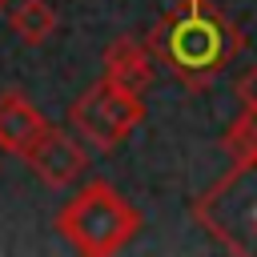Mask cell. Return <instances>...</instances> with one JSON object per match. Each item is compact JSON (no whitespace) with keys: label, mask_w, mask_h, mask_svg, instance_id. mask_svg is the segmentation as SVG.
I'll use <instances>...</instances> for the list:
<instances>
[{"label":"cell","mask_w":257,"mask_h":257,"mask_svg":"<svg viewBox=\"0 0 257 257\" xmlns=\"http://www.w3.org/2000/svg\"><path fill=\"white\" fill-rule=\"evenodd\" d=\"M56 229L88 257H108L116 249H124L137 229H141V213L104 181H88L56 217Z\"/></svg>","instance_id":"1"},{"label":"cell","mask_w":257,"mask_h":257,"mask_svg":"<svg viewBox=\"0 0 257 257\" xmlns=\"http://www.w3.org/2000/svg\"><path fill=\"white\" fill-rule=\"evenodd\" d=\"M193 217L233 253L257 249V161L233 165L229 177H221L197 205Z\"/></svg>","instance_id":"2"},{"label":"cell","mask_w":257,"mask_h":257,"mask_svg":"<svg viewBox=\"0 0 257 257\" xmlns=\"http://www.w3.org/2000/svg\"><path fill=\"white\" fill-rule=\"evenodd\" d=\"M145 120V100L133 88H120L112 80L92 84L72 104V128L84 133L96 149H116L137 124Z\"/></svg>","instance_id":"3"},{"label":"cell","mask_w":257,"mask_h":257,"mask_svg":"<svg viewBox=\"0 0 257 257\" xmlns=\"http://www.w3.org/2000/svg\"><path fill=\"white\" fill-rule=\"evenodd\" d=\"M28 165L40 173V181H48L52 189H64L84 173V149L76 145L72 133L48 124L40 133V141L28 149Z\"/></svg>","instance_id":"4"},{"label":"cell","mask_w":257,"mask_h":257,"mask_svg":"<svg viewBox=\"0 0 257 257\" xmlns=\"http://www.w3.org/2000/svg\"><path fill=\"white\" fill-rule=\"evenodd\" d=\"M169 44H173V56H177V64H193V68H201V64H217L221 56H229V48H225V40H221V24H213V20H205V16H189V20H181L173 32H169Z\"/></svg>","instance_id":"5"},{"label":"cell","mask_w":257,"mask_h":257,"mask_svg":"<svg viewBox=\"0 0 257 257\" xmlns=\"http://www.w3.org/2000/svg\"><path fill=\"white\" fill-rule=\"evenodd\" d=\"M48 128V120L40 116V108L32 100H24L20 92H0V149L28 157V149L40 141V133Z\"/></svg>","instance_id":"6"},{"label":"cell","mask_w":257,"mask_h":257,"mask_svg":"<svg viewBox=\"0 0 257 257\" xmlns=\"http://www.w3.org/2000/svg\"><path fill=\"white\" fill-rule=\"evenodd\" d=\"M104 80H112L120 88H133V92H145L149 80H153V64H149L145 48L128 36L112 40L104 48Z\"/></svg>","instance_id":"7"},{"label":"cell","mask_w":257,"mask_h":257,"mask_svg":"<svg viewBox=\"0 0 257 257\" xmlns=\"http://www.w3.org/2000/svg\"><path fill=\"white\" fill-rule=\"evenodd\" d=\"M8 24L24 44H44L52 36V28H56V12H52L48 0H20L8 12Z\"/></svg>","instance_id":"8"},{"label":"cell","mask_w":257,"mask_h":257,"mask_svg":"<svg viewBox=\"0 0 257 257\" xmlns=\"http://www.w3.org/2000/svg\"><path fill=\"white\" fill-rule=\"evenodd\" d=\"M221 145L233 157V165H253L257 161V108L245 104V112L229 124V133L221 137Z\"/></svg>","instance_id":"9"},{"label":"cell","mask_w":257,"mask_h":257,"mask_svg":"<svg viewBox=\"0 0 257 257\" xmlns=\"http://www.w3.org/2000/svg\"><path fill=\"white\" fill-rule=\"evenodd\" d=\"M237 96H241V104H249V108H257V64L237 80Z\"/></svg>","instance_id":"10"},{"label":"cell","mask_w":257,"mask_h":257,"mask_svg":"<svg viewBox=\"0 0 257 257\" xmlns=\"http://www.w3.org/2000/svg\"><path fill=\"white\" fill-rule=\"evenodd\" d=\"M8 4H12V0H0V12H4V8H8Z\"/></svg>","instance_id":"11"}]
</instances>
